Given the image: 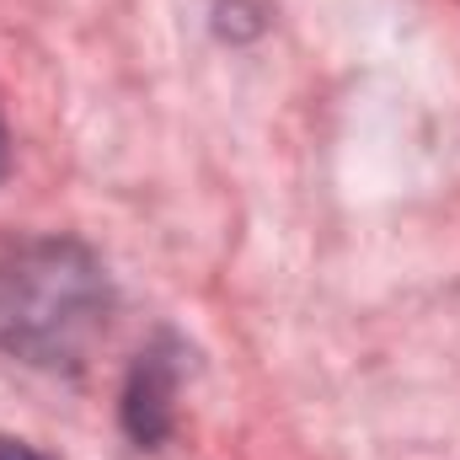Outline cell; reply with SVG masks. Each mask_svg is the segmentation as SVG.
I'll return each instance as SVG.
<instances>
[{
  "instance_id": "obj_2",
  "label": "cell",
  "mask_w": 460,
  "mask_h": 460,
  "mask_svg": "<svg viewBox=\"0 0 460 460\" xmlns=\"http://www.w3.org/2000/svg\"><path fill=\"white\" fill-rule=\"evenodd\" d=\"M172 396H177V353L172 348H150L139 353L128 391H123V429L139 450L161 445L172 429Z\"/></svg>"
},
{
  "instance_id": "obj_1",
  "label": "cell",
  "mask_w": 460,
  "mask_h": 460,
  "mask_svg": "<svg viewBox=\"0 0 460 460\" xmlns=\"http://www.w3.org/2000/svg\"><path fill=\"white\" fill-rule=\"evenodd\" d=\"M113 289L81 241H22L0 252V353L70 369L102 338Z\"/></svg>"
},
{
  "instance_id": "obj_3",
  "label": "cell",
  "mask_w": 460,
  "mask_h": 460,
  "mask_svg": "<svg viewBox=\"0 0 460 460\" xmlns=\"http://www.w3.org/2000/svg\"><path fill=\"white\" fill-rule=\"evenodd\" d=\"M0 460H49V456H38L32 445H22V439H5V434H0Z\"/></svg>"
},
{
  "instance_id": "obj_4",
  "label": "cell",
  "mask_w": 460,
  "mask_h": 460,
  "mask_svg": "<svg viewBox=\"0 0 460 460\" xmlns=\"http://www.w3.org/2000/svg\"><path fill=\"white\" fill-rule=\"evenodd\" d=\"M5 166H11V139H5V123H0V177H5Z\"/></svg>"
}]
</instances>
